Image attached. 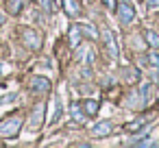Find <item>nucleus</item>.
I'll return each mask as SVG.
<instances>
[{"instance_id":"obj_1","label":"nucleus","mask_w":159,"mask_h":148,"mask_svg":"<svg viewBox=\"0 0 159 148\" xmlns=\"http://www.w3.org/2000/svg\"><path fill=\"white\" fill-rule=\"evenodd\" d=\"M22 120L24 118L20 113H13L7 120H2L0 122V137H16L20 133V128H22Z\"/></svg>"},{"instance_id":"obj_2","label":"nucleus","mask_w":159,"mask_h":148,"mask_svg":"<svg viewBox=\"0 0 159 148\" xmlns=\"http://www.w3.org/2000/svg\"><path fill=\"white\" fill-rule=\"evenodd\" d=\"M20 33H22V44L26 48H31V50H39L42 48V35H39V31H35V29H22Z\"/></svg>"},{"instance_id":"obj_3","label":"nucleus","mask_w":159,"mask_h":148,"mask_svg":"<svg viewBox=\"0 0 159 148\" xmlns=\"http://www.w3.org/2000/svg\"><path fill=\"white\" fill-rule=\"evenodd\" d=\"M44 113H46V102H37L35 109L31 111V118H29V128L31 131H39L44 126Z\"/></svg>"},{"instance_id":"obj_4","label":"nucleus","mask_w":159,"mask_h":148,"mask_svg":"<svg viewBox=\"0 0 159 148\" xmlns=\"http://www.w3.org/2000/svg\"><path fill=\"white\" fill-rule=\"evenodd\" d=\"M116 13H118V18H120V24H122V26H129V24L135 20V9H133V5H131V2H126V0L118 5Z\"/></svg>"},{"instance_id":"obj_5","label":"nucleus","mask_w":159,"mask_h":148,"mask_svg":"<svg viewBox=\"0 0 159 148\" xmlns=\"http://www.w3.org/2000/svg\"><path fill=\"white\" fill-rule=\"evenodd\" d=\"M102 35V44H105V48H107V52H109V57L111 59H118V42H116V35H113V31H109V29H102L100 31Z\"/></svg>"},{"instance_id":"obj_6","label":"nucleus","mask_w":159,"mask_h":148,"mask_svg":"<svg viewBox=\"0 0 159 148\" xmlns=\"http://www.w3.org/2000/svg\"><path fill=\"white\" fill-rule=\"evenodd\" d=\"M31 89H33V94L44 96V94H48V92H50V81H48L46 76H35V78H33V83H31Z\"/></svg>"},{"instance_id":"obj_7","label":"nucleus","mask_w":159,"mask_h":148,"mask_svg":"<svg viewBox=\"0 0 159 148\" xmlns=\"http://www.w3.org/2000/svg\"><path fill=\"white\" fill-rule=\"evenodd\" d=\"M124 105L129 107V109H142L144 105H146V100L142 98V94L135 89V92H131L126 98H124Z\"/></svg>"},{"instance_id":"obj_8","label":"nucleus","mask_w":159,"mask_h":148,"mask_svg":"<svg viewBox=\"0 0 159 148\" xmlns=\"http://www.w3.org/2000/svg\"><path fill=\"white\" fill-rule=\"evenodd\" d=\"M111 128H113V124H111L109 120H102V122H98V124L92 128V133H94L96 137H105V135L111 133Z\"/></svg>"},{"instance_id":"obj_9","label":"nucleus","mask_w":159,"mask_h":148,"mask_svg":"<svg viewBox=\"0 0 159 148\" xmlns=\"http://www.w3.org/2000/svg\"><path fill=\"white\" fill-rule=\"evenodd\" d=\"M81 39H83V33H81L79 24H72L70 26V46L72 48H79L81 46Z\"/></svg>"},{"instance_id":"obj_10","label":"nucleus","mask_w":159,"mask_h":148,"mask_svg":"<svg viewBox=\"0 0 159 148\" xmlns=\"http://www.w3.org/2000/svg\"><path fill=\"white\" fill-rule=\"evenodd\" d=\"M79 29H81V33H83L85 37H89V39H98V37H100L94 24H79Z\"/></svg>"},{"instance_id":"obj_11","label":"nucleus","mask_w":159,"mask_h":148,"mask_svg":"<svg viewBox=\"0 0 159 148\" xmlns=\"http://www.w3.org/2000/svg\"><path fill=\"white\" fill-rule=\"evenodd\" d=\"M63 9H66L68 16H79L81 13V7H79L76 0H63Z\"/></svg>"},{"instance_id":"obj_12","label":"nucleus","mask_w":159,"mask_h":148,"mask_svg":"<svg viewBox=\"0 0 159 148\" xmlns=\"http://www.w3.org/2000/svg\"><path fill=\"white\" fill-rule=\"evenodd\" d=\"M83 111H85V115H96L98 113V100H83Z\"/></svg>"},{"instance_id":"obj_13","label":"nucleus","mask_w":159,"mask_h":148,"mask_svg":"<svg viewBox=\"0 0 159 148\" xmlns=\"http://www.w3.org/2000/svg\"><path fill=\"white\" fill-rule=\"evenodd\" d=\"M70 113H72V120H74L76 124H83V122H85V111H81L79 105H72V107H70Z\"/></svg>"},{"instance_id":"obj_14","label":"nucleus","mask_w":159,"mask_h":148,"mask_svg":"<svg viewBox=\"0 0 159 148\" xmlns=\"http://www.w3.org/2000/svg\"><path fill=\"white\" fill-rule=\"evenodd\" d=\"M22 7H24V0H9V5H7V9H9L11 16H18L22 11Z\"/></svg>"},{"instance_id":"obj_15","label":"nucleus","mask_w":159,"mask_h":148,"mask_svg":"<svg viewBox=\"0 0 159 148\" xmlns=\"http://www.w3.org/2000/svg\"><path fill=\"white\" fill-rule=\"evenodd\" d=\"M144 37H146V42H148L150 48H159V35L155 31H144Z\"/></svg>"},{"instance_id":"obj_16","label":"nucleus","mask_w":159,"mask_h":148,"mask_svg":"<svg viewBox=\"0 0 159 148\" xmlns=\"http://www.w3.org/2000/svg\"><path fill=\"white\" fill-rule=\"evenodd\" d=\"M137 92H139L142 98L148 102V100H150V94H152V83H142V85L137 87Z\"/></svg>"},{"instance_id":"obj_17","label":"nucleus","mask_w":159,"mask_h":148,"mask_svg":"<svg viewBox=\"0 0 159 148\" xmlns=\"http://www.w3.org/2000/svg\"><path fill=\"white\" fill-rule=\"evenodd\" d=\"M81 55V59L85 61V65H92V61H94V50L89 48V50H83V52H79Z\"/></svg>"},{"instance_id":"obj_18","label":"nucleus","mask_w":159,"mask_h":148,"mask_svg":"<svg viewBox=\"0 0 159 148\" xmlns=\"http://www.w3.org/2000/svg\"><path fill=\"white\" fill-rule=\"evenodd\" d=\"M61 118V100L59 96H55V111H52V122H57Z\"/></svg>"},{"instance_id":"obj_19","label":"nucleus","mask_w":159,"mask_h":148,"mask_svg":"<svg viewBox=\"0 0 159 148\" xmlns=\"http://www.w3.org/2000/svg\"><path fill=\"white\" fill-rule=\"evenodd\" d=\"M39 5H42V9H44L46 13H52V9H55L52 0H39Z\"/></svg>"},{"instance_id":"obj_20","label":"nucleus","mask_w":159,"mask_h":148,"mask_svg":"<svg viewBox=\"0 0 159 148\" xmlns=\"http://www.w3.org/2000/svg\"><path fill=\"white\" fill-rule=\"evenodd\" d=\"M18 100V94H5V96H0V105H7V102H13Z\"/></svg>"},{"instance_id":"obj_21","label":"nucleus","mask_w":159,"mask_h":148,"mask_svg":"<svg viewBox=\"0 0 159 148\" xmlns=\"http://www.w3.org/2000/svg\"><path fill=\"white\" fill-rule=\"evenodd\" d=\"M144 122H148V120H144V118H139V120H135V122H131V124H126V131H135V128H139Z\"/></svg>"},{"instance_id":"obj_22","label":"nucleus","mask_w":159,"mask_h":148,"mask_svg":"<svg viewBox=\"0 0 159 148\" xmlns=\"http://www.w3.org/2000/svg\"><path fill=\"white\" fill-rule=\"evenodd\" d=\"M148 61H150L155 68H159V55H157L155 50H150V52H148Z\"/></svg>"},{"instance_id":"obj_23","label":"nucleus","mask_w":159,"mask_h":148,"mask_svg":"<svg viewBox=\"0 0 159 148\" xmlns=\"http://www.w3.org/2000/svg\"><path fill=\"white\" fill-rule=\"evenodd\" d=\"M124 70H126V83H135L137 81V72H133L129 68H124Z\"/></svg>"},{"instance_id":"obj_24","label":"nucleus","mask_w":159,"mask_h":148,"mask_svg":"<svg viewBox=\"0 0 159 148\" xmlns=\"http://www.w3.org/2000/svg\"><path fill=\"white\" fill-rule=\"evenodd\" d=\"M102 2H105V7H107L109 11H116V9H118V2H116V0H102Z\"/></svg>"},{"instance_id":"obj_25","label":"nucleus","mask_w":159,"mask_h":148,"mask_svg":"<svg viewBox=\"0 0 159 148\" xmlns=\"http://www.w3.org/2000/svg\"><path fill=\"white\" fill-rule=\"evenodd\" d=\"M146 5L150 9H159V0H146Z\"/></svg>"},{"instance_id":"obj_26","label":"nucleus","mask_w":159,"mask_h":148,"mask_svg":"<svg viewBox=\"0 0 159 148\" xmlns=\"http://www.w3.org/2000/svg\"><path fill=\"white\" fill-rule=\"evenodd\" d=\"M5 70H7V65H5V63H0V76L5 74Z\"/></svg>"},{"instance_id":"obj_27","label":"nucleus","mask_w":159,"mask_h":148,"mask_svg":"<svg viewBox=\"0 0 159 148\" xmlns=\"http://www.w3.org/2000/svg\"><path fill=\"white\" fill-rule=\"evenodd\" d=\"M155 81H157V83H159V70H157V72H155Z\"/></svg>"},{"instance_id":"obj_28","label":"nucleus","mask_w":159,"mask_h":148,"mask_svg":"<svg viewBox=\"0 0 159 148\" xmlns=\"http://www.w3.org/2000/svg\"><path fill=\"white\" fill-rule=\"evenodd\" d=\"M2 22H5V16H2V13H0V24H2Z\"/></svg>"}]
</instances>
